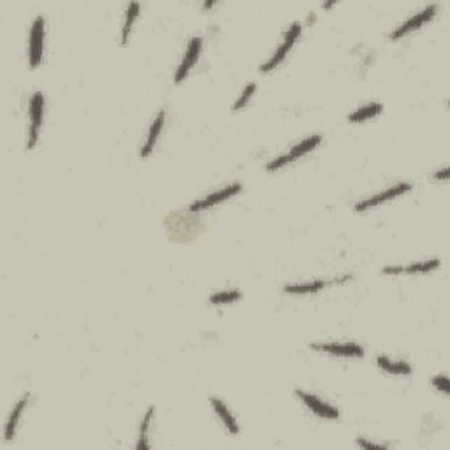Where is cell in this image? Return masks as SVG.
Returning a JSON list of instances; mask_svg holds the SVG:
<instances>
[{"label":"cell","mask_w":450,"mask_h":450,"mask_svg":"<svg viewBox=\"0 0 450 450\" xmlns=\"http://www.w3.org/2000/svg\"><path fill=\"white\" fill-rule=\"evenodd\" d=\"M322 139H324V137H322L321 134H314V136L304 137V139L299 141L297 144H294L290 150H287L285 153H281V155L274 157L273 160H269V162L266 164V173H276V171L290 166V164L295 162V160L310 155L311 152H315V150L321 146Z\"/></svg>","instance_id":"cell-1"},{"label":"cell","mask_w":450,"mask_h":450,"mask_svg":"<svg viewBox=\"0 0 450 450\" xmlns=\"http://www.w3.org/2000/svg\"><path fill=\"white\" fill-rule=\"evenodd\" d=\"M301 34H303V23L295 20V22H292L290 25L287 27V30H285V34H283V39L280 41V44H278L276 50L273 51V55H271L266 62H262V64H260V67H259L260 74L273 72L278 65L283 64V60L288 57V53L294 50L295 43L299 41Z\"/></svg>","instance_id":"cell-2"},{"label":"cell","mask_w":450,"mask_h":450,"mask_svg":"<svg viewBox=\"0 0 450 450\" xmlns=\"http://www.w3.org/2000/svg\"><path fill=\"white\" fill-rule=\"evenodd\" d=\"M46 111V97L43 92H34L29 99V130H27V150H34L39 143L41 129Z\"/></svg>","instance_id":"cell-3"},{"label":"cell","mask_w":450,"mask_h":450,"mask_svg":"<svg viewBox=\"0 0 450 450\" xmlns=\"http://www.w3.org/2000/svg\"><path fill=\"white\" fill-rule=\"evenodd\" d=\"M410 190H412L410 181H398V183L387 187L386 190L377 192V194H371V195H367V197L357 201L356 204H353V209H356L357 213L370 211V209L379 208V206L386 204V202H391V201H394V199L401 197V195L408 194Z\"/></svg>","instance_id":"cell-4"},{"label":"cell","mask_w":450,"mask_h":450,"mask_svg":"<svg viewBox=\"0 0 450 450\" xmlns=\"http://www.w3.org/2000/svg\"><path fill=\"white\" fill-rule=\"evenodd\" d=\"M44 46H46V18L37 15L30 23L29 32V65L30 69H37L43 64Z\"/></svg>","instance_id":"cell-5"},{"label":"cell","mask_w":450,"mask_h":450,"mask_svg":"<svg viewBox=\"0 0 450 450\" xmlns=\"http://www.w3.org/2000/svg\"><path fill=\"white\" fill-rule=\"evenodd\" d=\"M352 274H343V276L332 278V280H328V278H317V280L310 281H292V283L283 285L281 290L288 295H315L321 294L322 290H325L331 285H343L352 281Z\"/></svg>","instance_id":"cell-6"},{"label":"cell","mask_w":450,"mask_h":450,"mask_svg":"<svg viewBox=\"0 0 450 450\" xmlns=\"http://www.w3.org/2000/svg\"><path fill=\"white\" fill-rule=\"evenodd\" d=\"M438 11H440L438 4L426 6V8H422L421 11L414 13V15H412L410 18H407L405 22H401L400 25L394 27V29L391 30V34H389V39L391 41H400V39H403L405 36H408V34H412V32H415V30L422 29V27L428 25V23L431 22V20L435 18L436 15H438Z\"/></svg>","instance_id":"cell-7"},{"label":"cell","mask_w":450,"mask_h":450,"mask_svg":"<svg viewBox=\"0 0 450 450\" xmlns=\"http://www.w3.org/2000/svg\"><path fill=\"white\" fill-rule=\"evenodd\" d=\"M310 349L314 352L325 353V356L331 357H342V359H360L366 353L363 345L353 342H314L310 343Z\"/></svg>","instance_id":"cell-8"},{"label":"cell","mask_w":450,"mask_h":450,"mask_svg":"<svg viewBox=\"0 0 450 450\" xmlns=\"http://www.w3.org/2000/svg\"><path fill=\"white\" fill-rule=\"evenodd\" d=\"M243 192V185L241 183H229L227 187L220 188V190L211 192V194H206L204 197L195 199L190 206H188V211L190 213H201V211H208V209L215 208V206L222 204V202L229 201V199L236 197L238 194Z\"/></svg>","instance_id":"cell-9"},{"label":"cell","mask_w":450,"mask_h":450,"mask_svg":"<svg viewBox=\"0 0 450 450\" xmlns=\"http://www.w3.org/2000/svg\"><path fill=\"white\" fill-rule=\"evenodd\" d=\"M202 43H204V41H202L201 36L190 37V41H188V44H187V50H185V53H183V57H181L180 64H178L176 71H174V78H173L174 85H180L187 80L188 74H190V71L195 67V64L199 62V58H201Z\"/></svg>","instance_id":"cell-10"},{"label":"cell","mask_w":450,"mask_h":450,"mask_svg":"<svg viewBox=\"0 0 450 450\" xmlns=\"http://www.w3.org/2000/svg\"><path fill=\"white\" fill-rule=\"evenodd\" d=\"M294 394L297 396V400L301 401L311 414L317 415L318 419H324V421H339V417H342V412H339L335 405L321 400V398L315 396V394L307 393V391L301 389H295Z\"/></svg>","instance_id":"cell-11"},{"label":"cell","mask_w":450,"mask_h":450,"mask_svg":"<svg viewBox=\"0 0 450 450\" xmlns=\"http://www.w3.org/2000/svg\"><path fill=\"white\" fill-rule=\"evenodd\" d=\"M164 127H166V111H164V109H160V111H157V115L153 116L150 127H148L146 137H144V143L139 150L141 159H148V157L155 152V146H157V143H159L160 136H162Z\"/></svg>","instance_id":"cell-12"},{"label":"cell","mask_w":450,"mask_h":450,"mask_svg":"<svg viewBox=\"0 0 450 450\" xmlns=\"http://www.w3.org/2000/svg\"><path fill=\"white\" fill-rule=\"evenodd\" d=\"M442 266L440 259H428L419 260V262L405 264V266H384L382 273L389 276H398V274H428L433 271H438Z\"/></svg>","instance_id":"cell-13"},{"label":"cell","mask_w":450,"mask_h":450,"mask_svg":"<svg viewBox=\"0 0 450 450\" xmlns=\"http://www.w3.org/2000/svg\"><path fill=\"white\" fill-rule=\"evenodd\" d=\"M30 398L32 396H30L29 393L23 394V396L16 401L15 407H13L11 414H9V417H8V422H6V429H4L6 442H11V440L15 438L16 429H18V426H20V421H22L23 414H25V410L29 408V405H30Z\"/></svg>","instance_id":"cell-14"},{"label":"cell","mask_w":450,"mask_h":450,"mask_svg":"<svg viewBox=\"0 0 450 450\" xmlns=\"http://www.w3.org/2000/svg\"><path fill=\"white\" fill-rule=\"evenodd\" d=\"M377 366L384 371V373L391 374V377H410L414 373V367L408 360L403 359H391L387 356L377 357Z\"/></svg>","instance_id":"cell-15"},{"label":"cell","mask_w":450,"mask_h":450,"mask_svg":"<svg viewBox=\"0 0 450 450\" xmlns=\"http://www.w3.org/2000/svg\"><path fill=\"white\" fill-rule=\"evenodd\" d=\"M209 403H211L213 412H215L216 417L220 419V422L223 424V428L227 429L232 436L239 435V431H241V428H239V422L236 421L234 415L231 414V410H229L227 405L223 403L222 400H218V398H209Z\"/></svg>","instance_id":"cell-16"},{"label":"cell","mask_w":450,"mask_h":450,"mask_svg":"<svg viewBox=\"0 0 450 450\" xmlns=\"http://www.w3.org/2000/svg\"><path fill=\"white\" fill-rule=\"evenodd\" d=\"M139 15H141L139 2H130L125 9V16H123L122 29H120V44H122V46H127V44H129L130 34H132V29H134V25H136Z\"/></svg>","instance_id":"cell-17"},{"label":"cell","mask_w":450,"mask_h":450,"mask_svg":"<svg viewBox=\"0 0 450 450\" xmlns=\"http://www.w3.org/2000/svg\"><path fill=\"white\" fill-rule=\"evenodd\" d=\"M382 113H384L382 102H367V104L359 106L357 109H353L346 120H349L350 123H364L367 122V120L377 118V116L382 115Z\"/></svg>","instance_id":"cell-18"},{"label":"cell","mask_w":450,"mask_h":450,"mask_svg":"<svg viewBox=\"0 0 450 450\" xmlns=\"http://www.w3.org/2000/svg\"><path fill=\"white\" fill-rule=\"evenodd\" d=\"M155 421V407H150L144 414L143 421L139 424V431H137V442L136 449L137 450H148L150 449V442H148V435H150V429H152V422Z\"/></svg>","instance_id":"cell-19"},{"label":"cell","mask_w":450,"mask_h":450,"mask_svg":"<svg viewBox=\"0 0 450 450\" xmlns=\"http://www.w3.org/2000/svg\"><path fill=\"white\" fill-rule=\"evenodd\" d=\"M241 297V290H238V288H227V290L213 292V294L209 295V304H213V307H227V304L238 303Z\"/></svg>","instance_id":"cell-20"},{"label":"cell","mask_w":450,"mask_h":450,"mask_svg":"<svg viewBox=\"0 0 450 450\" xmlns=\"http://www.w3.org/2000/svg\"><path fill=\"white\" fill-rule=\"evenodd\" d=\"M255 92H257V83H253V81L246 83L245 88L241 90V94L238 95V99H236L234 104H232V113H238L241 111V109H245L246 106L250 104V101L253 99Z\"/></svg>","instance_id":"cell-21"},{"label":"cell","mask_w":450,"mask_h":450,"mask_svg":"<svg viewBox=\"0 0 450 450\" xmlns=\"http://www.w3.org/2000/svg\"><path fill=\"white\" fill-rule=\"evenodd\" d=\"M431 386L443 396H449V377L447 374H436L431 379Z\"/></svg>","instance_id":"cell-22"},{"label":"cell","mask_w":450,"mask_h":450,"mask_svg":"<svg viewBox=\"0 0 450 450\" xmlns=\"http://www.w3.org/2000/svg\"><path fill=\"white\" fill-rule=\"evenodd\" d=\"M356 443L360 447V449H377V450H386V449H389V445H387V443L371 442V440L364 438V436H359V438L356 440Z\"/></svg>","instance_id":"cell-23"},{"label":"cell","mask_w":450,"mask_h":450,"mask_svg":"<svg viewBox=\"0 0 450 450\" xmlns=\"http://www.w3.org/2000/svg\"><path fill=\"white\" fill-rule=\"evenodd\" d=\"M447 178H449V167H447V166L433 173V180H435V181H442V183H445Z\"/></svg>","instance_id":"cell-24"},{"label":"cell","mask_w":450,"mask_h":450,"mask_svg":"<svg viewBox=\"0 0 450 450\" xmlns=\"http://www.w3.org/2000/svg\"><path fill=\"white\" fill-rule=\"evenodd\" d=\"M335 4H336V2H335V0H332V2H325V4H322V8L329 9V8H332V6H335Z\"/></svg>","instance_id":"cell-25"},{"label":"cell","mask_w":450,"mask_h":450,"mask_svg":"<svg viewBox=\"0 0 450 450\" xmlns=\"http://www.w3.org/2000/svg\"><path fill=\"white\" fill-rule=\"evenodd\" d=\"M213 6H215V2H213V0H211V2H209V0H208V2H204V9L213 8Z\"/></svg>","instance_id":"cell-26"}]
</instances>
